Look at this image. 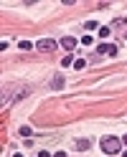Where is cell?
<instances>
[{
    "mask_svg": "<svg viewBox=\"0 0 127 157\" xmlns=\"http://www.w3.org/2000/svg\"><path fill=\"white\" fill-rule=\"evenodd\" d=\"M120 140H117V137H104V140H102V150L107 152V155H117V152H120Z\"/></svg>",
    "mask_w": 127,
    "mask_h": 157,
    "instance_id": "cell-1",
    "label": "cell"
},
{
    "mask_svg": "<svg viewBox=\"0 0 127 157\" xmlns=\"http://www.w3.org/2000/svg\"><path fill=\"white\" fill-rule=\"evenodd\" d=\"M97 51H99V53H109V56H117V46L102 43V46H97Z\"/></svg>",
    "mask_w": 127,
    "mask_h": 157,
    "instance_id": "cell-2",
    "label": "cell"
},
{
    "mask_svg": "<svg viewBox=\"0 0 127 157\" xmlns=\"http://www.w3.org/2000/svg\"><path fill=\"white\" fill-rule=\"evenodd\" d=\"M38 48H41V51H54L56 43L51 41V38H43V41H38Z\"/></svg>",
    "mask_w": 127,
    "mask_h": 157,
    "instance_id": "cell-3",
    "label": "cell"
},
{
    "mask_svg": "<svg viewBox=\"0 0 127 157\" xmlns=\"http://www.w3.org/2000/svg\"><path fill=\"white\" fill-rule=\"evenodd\" d=\"M61 46L66 48V51H74L76 48V38H61Z\"/></svg>",
    "mask_w": 127,
    "mask_h": 157,
    "instance_id": "cell-4",
    "label": "cell"
},
{
    "mask_svg": "<svg viewBox=\"0 0 127 157\" xmlns=\"http://www.w3.org/2000/svg\"><path fill=\"white\" fill-rule=\"evenodd\" d=\"M51 86H54V89H61V86H64V78H61V76H56L54 81H51Z\"/></svg>",
    "mask_w": 127,
    "mask_h": 157,
    "instance_id": "cell-5",
    "label": "cell"
},
{
    "mask_svg": "<svg viewBox=\"0 0 127 157\" xmlns=\"http://www.w3.org/2000/svg\"><path fill=\"white\" fill-rule=\"evenodd\" d=\"M74 68H79V71L86 68V61H84V58H76V61H74Z\"/></svg>",
    "mask_w": 127,
    "mask_h": 157,
    "instance_id": "cell-6",
    "label": "cell"
},
{
    "mask_svg": "<svg viewBox=\"0 0 127 157\" xmlns=\"http://www.w3.org/2000/svg\"><path fill=\"white\" fill-rule=\"evenodd\" d=\"M86 147H89V142H86V140H79V142H76V150H79V152L86 150Z\"/></svg>",
    "mask_w": 127,
    "mask_h": 157,
    "instance_id": "cell-7",
    "label": "cell"
},
{
    "mask_svg": "<svg viewBox=\"0 0 127 157\" xmlns=\"http://www.w3.org/2000/svg\"><path fill=\"white\" fill-rule=\"evenodd\" d=\"M107 36H109V28L102 25V28H99V38H107Z\"/></svg>",
    "mask_w": 127,
    "mask_h": 157,
    "instance_id": "cell-8",
    "label": "cell"
},
{
    "mask_svg": "<svg viewBox=\"0 0 127 157\" xmlns=\"http://www.w3.org/2000/svg\"><path fill=\"white\" fill-rule=\"evenodd\" d=\"M81 43H84V46H92V43H94V38H92V36H86V38H81Z\"/></svg>",
    "mask_w": 127,
    "mask_h": 157,
    "instance_id": "cell-9",
    "label": "cell"
},
{
    "mask_svg": "<svg viewBox=\"0 0 127 157\" xmlns=\"http://www.w3.org/2000/svg\"><path fill=\"white\" fill-rule=\"evenodd\" d=\"M21 134L23 137H31V127H21Z\"/></svg>",
    "mask_w": 127,
    "mask_h": 157,
    "instance_id": "cell-10",
    "label": "cell"
},
{
    "mask_svg": "<svg viewBox=\"0 0 127 157\" xmlns=\"http://www.w3.org/2000/svg\"><path fill=\"white\" fill-rule=\"evenodd\" d=\"M54 157H66V152H56V155H54Z\"/></svg>",
    "mask_w": 127,
    "mask_h": 157,
    "instance_id": "cell-11",
    "label": "cell"
},
{
    "mask_svg": "<svg viewBox=\"0 0 127 157\" xmlns=\"http://www.w3.org/2000/svg\"><path fill=\"white\" fill-rule=\"evenodd\" d=\"M125 144H127V137H125Z\"/></svg>",
    "mask_w": 127,
    "mask_h": 157,
    "instance_id": "cell-12",
    "label": "cell"
}]
</instances>
